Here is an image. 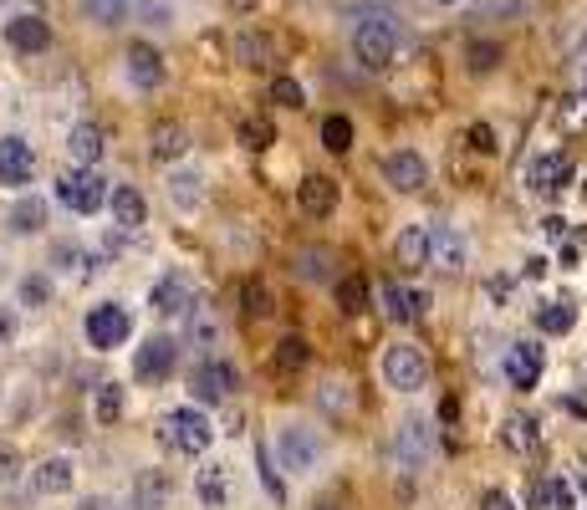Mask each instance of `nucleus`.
Returning <instances> with one entry per match:
<instances>
[{"instance_id":"37998d69","label":"nucleus","mask_w":587,"mask_h":510,"mask_svg":"<svg viewBox=\"0 0 587 510\" xmlns=\"http://www.w3.org/2000/svg\"><path fill=\"white\" fill-rule=\"evenodd\" d=\"M337 296H343V312H363V281H343Z\"/></svg>"},{"instance_id":"9b49d317","label":"nucleus","mask_w":587,"mask_h":510,"mask_svg":"<svg viewBox=\"0 0 587 510\" xmlns=\"http://www.w3.org/2000/svg\"><path fill=\"white\" fill-rule=\"evenodd\" d=\"M240 388V372H236V362H225V358H205L195 368V378H189V393H195V403H225L230 393Z\"/></svg>"},{"instance_id":"79ce46f5","label":"nucleus","mask_w":587,"mask_h":510,"mask_svg":"<svg viewBox=\"0 0 587 510\" xmlns=\"http://www.w3.org/2000/svg\"><path fill=\"white\" fill-rule=\"evenodd\" d=\"M276 358H281V368H302V362H307V343H296V337H286Z\"/></svg>"},{"instance_id":"1a4fd4ad","label":"nucleus","mask_w":587,"mask_h":510,"mask_svg":"<svg viewBox=\"0 0 587 510\" xmlns=\"http://www.w3.org/2000/svg\"><path fill=\"white\" fill-rule=\"evenodd\" d=\"M180 362V343L169 337V332H154V337H143L139 352H133V378L139 383H164L169 372Z\"/></svg>"},{"instance_id":"dca6fc26","label":"nucleus","mask_w":587,"mask_h":510,"mask_svg":"<svg viewBox=\"0 0 587 510\" xmlns=\"http://www.w3.org/2000/svg\"><path fill=\"white\" fill-rule=\"evenodd\" d=\"M542 368H546L542 343H532V337H521V343H511V347H506L501 372H506V383H511V388H536V383H542Z\"/></svg>"},{"instance_id":"c756f323","label":"nucleus","mask_w":587,"mask_h":510,"mask_svg":"<svg viewBox=\"0 0 587 510\" xmlns=\"http://www.w3.org/2000/svg\"><path fill=\"white\" fill-rule=\"evenodd\" d=\"M296 205H302V215H312V220L333 215V209H337V184L327 180V174H312V180H302V189H296Z\"/></svg>"},{"instance_id":"cd10ccee","label":"nucleus","mask_w":587,"mask_h":510,"mask_svg":"<svg viewBox=\"0 0 587 510\" xmlns=\"http://www.w3.org/2000/svg\"><path fill=\"white\" fill-rule=\"evenodd\" d=\"M189 128L184 123H154V133H149V159L154 164H174V159H184L189 153Z\"/></svg>"},{"instance_id":"bb28decb","label":"nucleus","mask_w":587,"mask_h":510,"mask_svg":"<svg viewBox=\"0 0 587 510\" xmlns=\"http://www.w3.org/2000/svg\"><path fill=\"white\" fill-rule=\"evenodd\" d=\"M174 506V480L164 469H143L133 480V510H169Z\"/></svg>"},{"instance_id":"473e14b6","label":"nucleus","mask_w":587,"mask_h":510,"mask_svg":"<svg viewBox=\"0 0 587 510\" xmlns=\"http://www.w3.org/2000/svg\"><path fill=\"white\" fill-rule=\"evenodd\" d=\"M577 327V306L573 302H542L536 306V332L542 337H567Z\"/></svg>"},{"instance_id":"f704fd0d","label":"nucleus","mask_w":587,"mask_h":510,"mask_svg":"<svg viewBox=\"0 0 587 510\" xmlns=\"http://www.w3.org/2000/svg\"><path fill=\"white\" fill-rule=\"evenodd\" d=\"M296 276L302 281H333V256L327 250H312V246H302L296 250Z\"/></svg>"},{"instance_id":"f3484780","label":"nucleus","mask_w":587,"mask_h":510,"mask_svg":"<svg viewBox=\"0 0 587 510\" xmlns=\"http://www.w3.org/2000/svg\"><path fill=\"white\" fill-rule=\"evenodd\" d=\"M378 306H383L389 322L409 327V322H420L424 312H430V296H424L420 286H404V281H383V286H378Z\"/></svg>"},{"instance_id":"6e6552de","label":"nucleus","mask_w":587,"mask_h":510,"mask_svg":"<svg viewBox=\"0 0 587 510\" xmlns=\"http://www.w3.org/2000/svg\"><path fill=\"white\" fill-rule=\"evenodd\" d=\"M149 312L164 322L189 317V312H195V281L184 276V271H159V276L149 281Z\"/></svg>"},{"instance_id":"c03bdc74","label":"nucleus","mask_w":587,"mask_h":510,"mask_svg":"<svg viewBox=\"0 0 587 510\" xmlns=\"http://www.w3.org/2000/svg\"><path fill=\"white\" fill-rule=\"evenodd\" d=\"M15 312H21V306H0V347H6V343H11V337H15Z\"/></svg>"},{"instance_id":"aec40b11","label":"nucleus","mask_w":587,"mask_h":510,"mask_svg":"<svg viewBox=\"0 0 587 510\" xmlns=\"http://www.w3.org/2000/svg\"><path fill=\"white\" fill-rule=\"evenodd\" d=\"M108 220L118 235H139L149 225V199H143L133 184H112L108 194Z\"/></svg>"},{"instance_id":"423d86ee","label":"nucleus","mask_w":587,"mask_h":510,"mask_svg":"<svg viewBox=\"0 0 587 510\" xmlns=\"http://www.w3.org/2000/svg\"><path fill=\"white\" fill-rule=\"evenodd\" d=\"M83 337H87V347H93V352H112V347H123L128 337H133V312H128L123 302L87 306Z\"/></svg>"},{"instance_id":"de8ad7c7","label":"nucleus","mask_w":587,"mask_h":510,"mask_svg":"<svg viewBox=\"0 0 587 510\" xmlns=\"http://www.w3.org/2000/svg\"><path fill=\"white\" fill-rule=\"evenodd\" d=\"M72 510H112V500H108V496H83Z\"/></svg>"},{"instance_id":"2eb2a0df","label":"nucleus","mask_w":587,"mask_h":510,"mask_svg":"<svg viewBox=\"0 0 587 510\" xmlns=\"http://www.w3.org/2000/svg\"><path fill=\"white\" fill-rule=\"evenodd\" d=\"M26 485H31V496H72V485H77V459L72 455H46V459H36L31 465V475H26Z\"/></svg>"},{"instance_id":"4468645a","label":"nucleus","mask_w":587,"mask_h":510,"mask_svg":"<svg viewBox=\"0 0 587 510\" xmlns=\"http://www.w3.org/2000/svg\"><path fill=\"white\" fill-rule=\"evenodd\" d=\"M195 500L205 510H225L236 500V465H225V459H205L195 469Z\"/></svg>"},{"instance_id":"39448f33","label":"nucleus","mask_w":587,"mask_h":510,"mask_svg":"<svg viewBox=\"0 0 587 510\" xmlns=\"http://www.w3.org/2000/svg\"><path fill=\"white\" fill-rule=\"evenodd\" d=\"M378 378H383V388H393V393H424V388H430V358H424L414 343H393V347H383V358H378Z\"/></svg>"},{"instance_id":"f8f14e48","label":"nucleus","mask_w":587,"mask_h":510,"mask_svg":"<svg viewBox=\"0 0 587 510\" xmlns=\"http://www.w3.org/2000/svg\"><path fill=\"white\" fill-rule=\"evenodd\" d=\"M378 174H383V184H389V189H399V194H420L424 184H430V164H424V153H414V149L383 153Z\"/></svg>"},{"instance_id":"a211bd4d","label":"nucleus","mask_w":587,"mask_h":510,"mask_svg":"<svg viewBox=\"0 0 587 510\" xmlns=\"http://www.w3.org/2000/svg\"><path fill=\"white\" fill-rule=\"evenodd\" d=\"M31 174H36V149H31V139L0 133V184H6V189H21V184H31Z\"/></svg>"},{"instance_id":"ea45409f","label":"nucleus","mask_w":587,"mask_h":510,"mask_svg":"<svg viewBox=\"0 0 587 510\" xmlns=\"http://www.w3.org/2000/svg\"><path fill=\"white\" fill-rule=\"evenodd\" d=\"M189 337H199L205 347L220 343V327L210 322V312H205V306H195V312H189Z\"/></svg>"},{"instance_id":"a878e982","label":"nucleus","mask_w":587,"mask_h":510,"mask_svg":"<svg viewBox=\"0 0 587 510\" xmlns=\"http://www.w3.org/2000/svg\"><path fill=\"white\" fill-rule=\"evenodd\" d=\"M526 510H577L573 480H562V475H542V480L526 490Z\"/></svg>"},{"instance_id":"72a5a7b5","label":"nucleus","mask_w":587,"mask_h":510,"mask_svg":"<svg viewBox=\"0 0 587 510\" xmlns=\"http://www.w3.org/2000/svg\"><path fill=\"white\" fill-rule=\"evenodd\" d=\"M536 419L532 414H511L506 419V444H511V449H517V455H532L536 444H542V434H536Z\"/></svg>"},{"instance_id":"2f4dec72","label":"nucleus","mask_w":587,"mask_h":510,"mask_svg":"<svg viewBox=\"0 0 587 510\" xmlns=\"http://www.w3.org/2000/svg\"><path fill=\"white\" fill-rule=\"evenodd\" d=\"M52 276L46 271H26V276L15 281V306L21 312H42V306H52Z\"/></svg>"},{"instance_id":"5701e85b","label":"nucleus","mask_w":587,"mask_h":510,"mask_svg":"<svg viewBox=\"0 0 587 510\" xmlns=\"http://www.w3.org/2000/svg\"><path fill=\"white\" fill-rule=\"evenodd\" d=\"M46 265H52L56 276H67V281L98 276V256H87V246H77V240H52V256H46Z\"/></svg>"},{"instance_id":"4be33fe9","label":"nucleus","mask_w":587,"mask_h":510,"mask_svg":"<svg viewBox=\"0 0 587 510\" xmlns=\"http://www.w3.org/2000/svg\"><path fill=\"white\" fill-rule=\"evenodd\" d=\"M46 220H52V205L42 194H15L11 209H6V230L15 240H31V235H46Z\"/></svg>"},{"instance_id":"0eeeda50","label":"nucleus","mask_w":587,"mask_h":510,"mask_svg":"<svg viewBox=\"0 0 587 510\" xmlns=\"http://www.w3.org/2000/svg\"><path fill=\"white\" fill-rule=\"evenodd\" d=\"M389 459H393V469H404V475H424L434 459V428L424 424V419H404L389 440Z\"/></svg>"},{"instance_id":"393cba45","label":"nucleus","mask_w":587,"mask_h":510,"mask_svg":"<svg viewBox=\"0 0 587 510\" xmlns=\"http://www.w3.org/2000/svg\"><path fill=\"white\" fill-rule=\"evenodd\" d=\"M430 246H434L430 225H404V230L393 235V261L409 265V271H420V265H430Z\"/></svg>"},{"instance_id":"f257e3e1","label":"nucleus","mask_w":587,"mask_h":510,"mask_svg":"<svg viewBox=\"0 0 587 510\" xmlns=\"http://www.w3.org/2000/svg\"><path fill=\"white\" fill-rule=\"evenodd\" d=\"M348 42H352V56H358L368 72H383L393 56H399L404 31H399V21H393L389 11H358Z\"/></svg>"},{"instance_id":"b1692460","label":"nucleus","mask_w":587,"mask_h":510,"mask_svg":"<svg viewBox=\"0 0 587 510\" xmlns=\"http://www.w3.org/2000/svg\"><path fill=\"white\" fill-rule=\"evenodd\" d=\"M164 194H169V205L180 209V215H195L199 205H205V174H199V169H174V174H169L164 180Z\"/></svg>"},{"instance_id":"7ed1b4c3","label":"nucleus","mask_w":587,"mask_h":510,"mask_svg":"<svg viewBox=\"0 0 587 510\" xmlns=\"http://www.w3.org/2000/svg\"><path fill=\"white\" fill-rule=\"evenodd\" d=\"M108 180H102L98 169L93 164H72L62 180H56V189H52V199L67 215H77V220H87V215H98V209H108Z\"/></svg>"},{"instance_id":"3c124183","label":"nucleus","mask_w":587,"mask_h":510,"mask_svg":"<svg viewBox=\"0 0 587 510\" xmlns=\"http://www.w3.org/2000/svg\"><path fill=\"white\" fill-rule=\"evenodd\" d=\"M583 83H587V67H583Z\"/></svg>"},{"instance_id":"a18cd8bd","label":"nucleus","mask_w":587,"mask_h":510,"mask_svg":"<svg viewBox=\"0 0 587 510\" xmlns=\"http://www.w3.org/2000/svg\"><path fill=\"white\" fill-rule=\"evenodd\" d=\"M470 143H476L480 153H496V133H490V128H470Z\"/></svg>"},{"instance_id":"412c9836","label":"nucleus","mask_w":587,"mask_h":510,"mask_svg":"<svg viewBox=\"0 0 587 510\" xmlns=\"http://www.w3.org/2000/svg\"><path fill=\"white\" fill-rule=\"evenodd\" d=\"M430 265L434 271H445V276H460L465 265H470V240H465V230H455V225H434Z\"/></svg>"},{"instance_id":"9d476101","label":"nucleus","mask_w":587,"mask_h":510,"mask_svg":"<svg viewBox=\"0 0 587 510\" xmlns=\"http://www.w3.org/2000/svg\"><path fill=\"white\" fill-rule=\"evenodd\" d=\"M573 184V159L567 153H536L532 164H526V189L536 199H562Z\"/></svg>"},{"instance_id":"49530a36","label":"nucleus","mask_w":587,"mask_h":510,"mask_svg":"<svg viewBox=\"0 0 587 510\" xmlns=\"http://www.w3.org/2000/svg\"><path fill=\"white\" fill-rule=\"evenodd\" d=\"M480 510H517V500H511V496H501V490H490V496L480 500Z\"/></svg>"},{"instance_id":"f03ea898","label":"nucleus","mask_w":587,"mask_h":510,"mask_svg":"<svg viewBox=\"0 0 587 510\" xmlns=\"http://www.w3.org/2000/svg\"><path fill=\"white\" fill-rule=\"evenodd\" d=\"M159 440L184 459H205L215 444V424L205 414V403H180V409H169L164 424H159Z\"/></svg>"},{"instance_id":"c9c22d12","label":"nucleus","mask_w":587,"mask_h":510,"mask_svg":"<svg viewBox=\"0 0 587 510\" xmlns=\"http://www.w3.org/2000/svg\"><path fill=\"white\" fill-rule=\"evenodd\" d=\"M123 414V383H98V399H93V419L98 424H112Z\"/></svg>"},{"instance_id":"09e8293b","label":"nucleus","mask_w":587,"mask_h":510,"mask_svg":"<svg viewBox=\"0 0 587 510\" xmlns=\"http://www.w3.org/2000/svg\"><path fill=\"white\" fill-rule=\"evenodd\" d=\"M434 6H460V0H434Z\"/></svg>"},{"instance_id":"4c0bfd02","label":"nucleus","mask_w":587,"mask_h":510,"mask_svg":"<svg viewBox=\"0 0 587 510\" xmlns=\"http://www.w3.org/2000/svg\"><path fill=\"white\" fill-rule=\"evenodd\" d=\"M133 11L143 15V26H159V31L174 26V6L169 0H133Z\"/></svg>"},{"instance_id":"7c9ffc66","label":"nucleus","mask_w":587,"mask_h":510,"mask_svg":"<svg viewBox=\"0 0 587 510\" xmlns=\"http://www.w3.org/2000/svg\"><path fill=\"white\" fill-rule=\"evenodd\" d=\"M77 6H83V15L102 31H118L133 21V0H77Z\"/></svg>"},{"instance_id":"a19ab883","label":"nucleus","mask_w":587,"mask_h":510,"mask_svg":"<svg viewBox=\"0 0 587 510\" xmlns=\"http://www.w3.org/2000/svg\"><path fill=\"white\" fill-rule=\"evenodd\" d=\"M271 102H281V108H302L307 97H302V87H296L292 77H276V83H271Z\"/></svg>"},{"instance_id":"58836bf2","label":"nucleus","mask_w":587,"mask_h":510,"mask_svg":"<svg viewBox=\"0 0 587 510\" xmlns=\"http://www.w3.org/2000/svg\"><path fill=\"white\" fill-rule=\"evenodd\" d=\"M322 143H327L333 153H348L352 149V123L348 118H327V123H322Z\"/></svg>"},{"instance_id":"c85d7f7f","label":"nucleus","mask_w":587,"mask_h":510,"mask_svg":"<svg viewBox=\"0 0 587 510\" xmlns=\"http://www.w3.org/2000/svg\"><path fill=\"white\" fill-rule=\"evenodd\" d=\"M62 149H67L72 164H93V169H98V159H102V149H108V143H102V128L98 123H72Z\"/></svg>"},{"instance_id":"e433bc0d","label":"nucleus","mask_w":587,"mask_h":510,"mask_svg":"<svg viewBox=\"0 0 587 510\" xmlns=\"http://www.w3.org/2000/svg\"><path fill=\"white\" fill-rule=\"evenodd\" d=\"M26 475H31L26 455H21L15 444H0V490H6V485H15V480H26Z\"/></svg>"},{"instance_id":"6ab92c4d","label":"nucleus","mask_w":587,"mask_h":510,"mask_svg":"<svg viewBox=\"0 0 587 510\" xmlns=\"http://www.w3.org/2000/svg\"><path fill=\"white\" fill-rule=\"evenodd\" d=\"M6 46H11L15 56H42L46 46H52V26H46L36 11H15L11 21H6Z\"/></svg>"},{"instance_id":"ddd939ff","label":"nucleus","mask_w":587,"mask_h":510,"mask_svg":"<svg viewBox=\"0 0 587 510\" xmlns=\"http://www.w3.org/2000/svg\"><path fill=\"white\" fill-rule=\"evenodd\" d=\"M123 77L133 93H159V87L169 83V67H164V56H159V46L139 42V46H128L123 52Z\"/></svg>"},{"instance_id":"8fccbe9b","label":"nucleus","mask_w":587,"mask_h":510,"mask_svg":"<svg viewBox=\"0 0 587 510\" xmlns=\"http://www.w3.org/2000/svg\"><path fill=\"white\" fill-rule=\"evenodd\" d=\"M322 510H337V506H322Z\"/></svg>"},{"instance_id":"20e7f679","label":"nucleus","mask_w":587,"mask_h":510,"mask_svg":"<svg viewBox=\"0 0 587 510\" xmlns=\"http://www.w3.org/2000/svg\"><path fill=\"white\" fill-rule=\"evenodd\" d=\"M322 455H327V444H322V434L312 424H281L276 428V465L286 469L292 480L317 475Z\"/></svg>"}]
</instances>
